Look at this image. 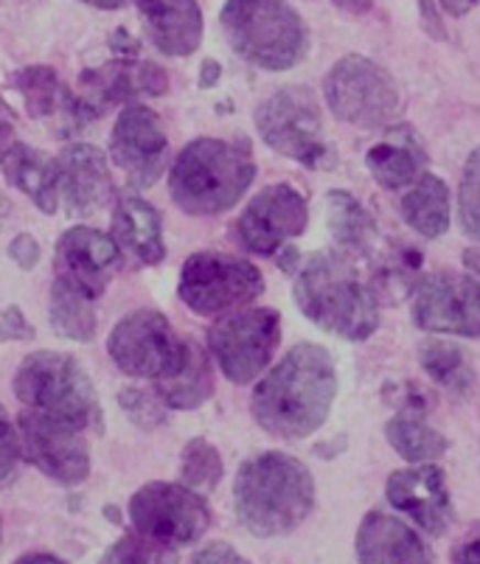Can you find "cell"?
I'll list each match as a JSON object with an SVG mask.
<instances>
[{
    "label": "cell",
    "instance_id": "cell-38",
    "mask_svg": "<svg viewBox=\"0 0 480 564\" xmlns=\"http://www.w3.org/2000/svg\"><path fill=\"white\" fill-rule=\"evenodd\" d=\"M34 326L25 321L23 310L18 306H9L3 315H0V340H32Z\"/></svg>",
    "mask_w": 480,
    "mask_h": 564
},
{
    "label": "cell",
    "instance_id": "cell-42",
    "mask_svg": "<svg viewBox=\"0 0 480 564\" xmlns=\"http://www.w3.org/2000/svg\"><path fill=\"white\" fill-rule=\"evenodd\" d=\"M418 9H422V20H425L427 34L436 40L447 37V32H444V25H441V18H438V12H436V3H433V0H418Z\"/></svg>",
    "mask_w": 480,
    "mask_h": 564
},
{
    "label": "cell",
    "instance_id": "cell-10",
    "mask_svg": "<svg viewBox=\"0 0 480 564\" xmlns=\"http://www.w3.org/2000/svg\"><path fill=\"white\" fill-rule=\"evenodd\" d=\"M264 292V279L257 264L239 259V256L203 253L188 256L183 264L177 295L183 304L197 315H222L250 304Z\"/></svg>",
    "mask_w": 480,
    "mask_h": 564
},
{
    "label": "cell",
    "instance_id": "cell-45",
    "mask_svg": "<svg viewBox=\"0 0 480 564\" xmlns=\"http://www.w3.org/2000/svg\"><path fill=\"white\" fill-rule=\"evenodd\" d=\"M331 3H335L337 9H343V12H351V14H362L374 7V0H331Z\"/></svg>",
    "mask_w": 480,
    "mask_h": 564
},
{
    "label": "cell",
    "instance_id": "cell-8",
    "mask_svg": "<svg viewBox=\"0 0 480 564\" xmlns=\"http://www.w3.org/2000/svg\"><path fill=\"white\" fill-rule=\"evenodd\" d=\"M324 96L329 110L340 121L360 130L385 127L402 105L393 76L382 65L357 54L343 56L331 65L324 82Z\"/></svg>",
    "mask_w": 480,
    "mask_h": 564
},
{
    "label": "cell",
    "instance_id": "cell-24",
    "mask_svg": "<svg viewBox=\"0 0 480 564\" xmlns=\"http://www.w3.org/2000/svg\"><path fill=\"white\" fill-rule=\"evenodd\" d=\"M427 163V152L418 141L416 130L407 124H396L380 138V141L366 152V166L374 174V181L382 188H396L411 186L422 177Z\"/></svg>",
    "mask_w": 480,
    "mask_h": 564
},
{
    "label": "cell",
    "instance_id": "cell-3",
    "mask_svg": "<svg viewBox=\"0 0 480 564\" xmlns=\"http://www.w3.org/2000/svg\"><path fill=\"white\" fill-rule=\"evenodd\" d=\"M295 304L318 329L343 340H369L380 326V301L343 253H315L295 279Z\"/></svg>",
    "mask_w": 480,
    "mask_h": 564
},
{
    "label": "cell",
    "instance_id": "cell-15",
    "mask_svg": "<svg viewBox=\"0 0 480 564\" xmlns=\"http://www.w3.org/2000/svg\"><path fill=\"white\" fill-rule=\"evenodd\" d=\"M309 208L304 194L287 183L268 186L250 199L242 217L237 219V239L248 253L273 256L284 242L306 230Z\"/></svg>",
    "mask_w": 480,
    "mask_h": 564
},
{
    "label": "cell",
    "instance_id": "cell-41",
    "mask_svg": "<svg viewBox=\"0 0 480 564\" xmlns=\"http://www.w3.org/2000/svg\"><path fill=\"white\" fill-rule=\"evenodd\" d=\"M452 564H480V525L452 547Z\"/></svg>",
    "mask_w": 480,
    "mask_h": 564
},
{
    "label": "cell",
    "instance_id": "cell-49",
    "mask_svg": "<svg viewBox=\"0 0 480 564\" xmlns=\"http://www.w3.org/2000/svg\"><path fill=\"white\" fill-rule=\"evenodd\" d=\"M81 3H88V7L96 9H121L127 0H81Z\"/></svg>",
    "mask_w": 480,
    "mask_h": 564
},
{
    "label": "cell",
    "instance_id": "cell-32",
    "mask_svg": "<svg viewBox=\"0 0 480 564\" xmlns=\"http://www.w3.org/2000/svg\"><path fill=\"white\" fill-rule=\"evenodd\" d=\"M418 360H422V368L427 371V377L441 384V388H447V391L463 393L472 388V362H469L467 351L458 348L456 343L427 340L425 346L418 348Z\"/></svg>",
    "mask_w": 480,
    "mask_h": 564
},
{
    "label": "cell",
    "instance_id": "cell-39",
    "mask_svg": "<svg viewBox=\"0 0 480 564\" xmlns=\"http://www.w3.org/2000/svg\"><path fill=\"white\" fill-rule=\"evenodd\" d=\"M192 564H250L237 547H231L228 542H211L203 551L194 553Z\"/></svg>",
    "mask_w": 480,
    "mask_h": 564
},
{
    "label": "cell",
    "instance_id": "cell-16",
    "mask_svg": "<svg viewBox=\"0 0 480 564\" xmlns=\"http://www.w3.org/2000/svg\"><path fill=\"white\" fill-rule=\"evenodd\" d=\"M110 158L130 177V186L146 188L161 177L168 158V138L161 118L146 105L130 101L116 118L110 135Z\"/></svg>",
    "mask_w": 480,
    "mask_h": 564
},
{
    "label": "cell",
    "instance_id": "cell-25",
    "mask_svg": "<svg viewBox=\"0 0 480 564\" xmlns=\"http://www.w3.org/2000/svg\"><path fill=\"white\" fill-rule=\"evenodd\" d=\"M0 169H3V177L14 188H20L25 197H32L40 212L54 214L59 208L63 197H59L56 158H48L45 152L29 147V143H12L0 158Z\"/></svg>",
    "mask_w": 480,
    "mask_h": 564
},
{
    "label": "cell",
    "instance_id": "cell-9",
    "mask_svg": "<svg viewBox=\"0 0 480 564\" xmlns=\"http://www.w3.org/2000/svg\"><path fill=\"white\" fill-rule=\"evenodd\" d=\"M257 130L262 141L279 155L315 169L324 163V118L318 96L304 85H290L257 107Z\"/></svg>",
    "mask_w": 480,
    "mask_h": 564
},
{
    "label": "cell",
    "instance_id": "cell-29",
    "mask_svg": "<svg viewBox=\"0 0 480 564\" xmlns=\"http://www.w3.org/2000/svg\"><path fill=\"white\" fill-rule=\"evenodd\" d=\"M51 326L56 335L68 337V340L90 343L99 329L94 299L65 279H56L54 290H51Z\"/></svg>",
    "mask_w": 480,
    "mask_h": 564
},
{
    "label": "cell",
    "instance_id": "cell-19",
    "mask_svg": "<svg viewBox=\"0 0 480 564\" xmlns=\"http://www.w3.org/2000/svg\"><path fill=\"white\" fill-rule=\"evenodd\" d=\"M59 197L74 217H94L112 199V174L107 155L94 143H70L56 158Z\"/></svg>",
    "mask_w": 480,
    "mask_h": 564
},
{
    "label": "cell",
    "instance_id": "cell-2",
    "mask_svg": "<svg viewBox=\"0 0 480 564\" xmlns=\"http://www.w3.org/2000/svg\"><path fill=\"white\" fill-rule=\"evenodd\" d=\"M237 517L253 536H287L315 506V480L293 455L262 453L239 466L233 484Z\"/></svg>",
    "mask_w": 480,
    "mask_h": 564
},
{
    "label": "cell",
    "instance_id": "cell-34",
    "mask_svg": "<svg viewBox=\"0 0 480 564\" xmlns=\"http://www.w3.org/2000/svg\"><path fill=\"white\" fill-rule=\"evenodd\" d=\"M175 553L168 545L150 540L144 533H127L110 551L105 553L101 564H172Z\"/></svg>",
    "mask_w": 480,
    "mask_h": 564
},
{
    "label": "cell",
    "instance_id": "cell-47",
    "mask_svg": "<svg viewBox=\"0 0 480 564\" xmlns=\"http://www.w3.org/2000/svg\"><path fill=\"white\" fill-rule=\"evenodd\" d=\"M14 564H65L63 558L51 556V553H29V556H20Z\"/></svg>",
    "mask_w": 480,
    "mask_h": 564
},
{
    "label": "cell",
    "instance_id": "cell-13",
    "mask_svg": "<svg viewBox=\"0 0 480 564\" xmlns=\"http://www.w3.org/2000/svg\"><path fill=\"white\" fill-rule=\"evenodd\" d=\"M413 323L433 335L480 337V284L461 273L427 275L413 299Z\"/></svg>",
    "mask_w": 480,
    "mask_h": 564
},
{
    "label": "cell",
    "instance_id": "cell-44",
    "mask_svg": "<svg viewBox=\"0 0 480 564\" xmlns=\"http://www.w3.org/2000/svg\"><path fill=\"white\" fill-rule=\"evenodd\" d=\"M12 127H14V116H12V110H9L7 101L0 99V143L7 141L9 135H12Z\"/></svg>",
    "mask_w": 480,
    "mask_h": 564
},
{
    "label": "cell",
    "instance_id": "cell-36",
    "mask_svg": "<svg viewBox=\"0 0 480 564\" xmlns=\"http://www.w3.org/2000/svg\"><path fill=\"white\" fill-rule=\"evenodd\" d=\"M119 404L132 422L144 430L157 427V424H163V419H166V410H163L166 404L161 402V397H155V393L150 391H141V388H124V391L119 393Z\"/></svg>",
    "mask_w": 480,
    "mask_h": 564
},
{
    "label": "cell",
    "instance_id": "cell-18",
    "mask_svg": "<svg viewBox=\"0 0 480 564\" xmlns=\"http://www.w3.org/2000/svg\"><path fill=\"white\" fill-rule=\"evenodd\" d=\"M385 495L393 509L411 517L430 536H441L456 517L447 480H444V471L438 466L425 464L393 471L385 484Z\"/></svg>",
    "mask_w": 480,
    "mask_h": 564
},
{
    "label": "cell",
    "instance_id": "cell-26",
    "mask_svg": "<svg viewBox=\"0 0 480 564\" xmlns=\"http://www.w3.org/2000/svg\"><path fill=\"white\" fill-rule=\"evenodd\" d=\"M112 234H116V242L130 250L141 264H161L163 256H166L161 214H157L155 205L135 197V194L116 205Z\"/></svg>",
    "mask_w": 480,
    "mask_h": 564
},
{
    "label": "cell",
    "instance_id": "cell-22",
    "mask_svg": "<svg viewBox=\"0 0 480 564\" xmlns=\"http://www.w3.org/2000/svg\"><path fill=\"white\" fill-rule=\"evenodd\" d=\"M146 34L166 56H188L203 43V12L197 0H135Z\"/></svg>",
    "mask_w": 480,
    "mask_h": 564
},
{
    "label": "cell",
    "instance_id": "cell-46",
    "mask_svg": "<svg viewBox=\"0 0 480 564\" xmlns=\"http://www.w3.org/2000/svg\"><path fill=\"white\" fill-rule=\"evenodd\" d=\"M444 9H447L449 14H456V18H461V14H467L469 9L478 3V0H441Z\"/></svg>",
    "mask_w": 480,
    "mask_h": 564
},
{
    "label": "cell",
    "instance_id": "cell-48",
    "mask_svg": "<svg viewBox=\"0 0 480 564\" xmlns=\"http://www.w3.org/2000/svg\"><path fill=\"white\" fill-rule=\"evenodd\" d=\"M463 264L480 279V250H467V253H463Z\"/></svg>",
    "mask_w": 480,
    "mask_h": 564
},
{
    "label": "cell",
    "instance_id": "cell-28",
    "mask_svg": "<svg viewBox=\"0 0 480 564\" xmlns=\"http://www.w3.org/2000/svg\"><path fill=\"white\" fill-rule=\"evenodd\" d=\"M326 223H329L335 242L346 253H366L374 245V219L366 212V205L346 192L326 194Z\"/></svg>",
    "mask_w": 480,
    "mask_h": 564
},
{
    "label": "cell",
    "instance_id": "cell-4",
    "mask_svg": "<svg viewBox=\"0 0 480 564\" xmlns=\"http://www.w3.org/2000/svg\"><path fill=\"white\" fill-rule=\"evenodd\" d=\"M257 177V163L242 141L197 138L175 158L168 192L192 217H214L242 199Z\"/></svg>",
    "mask_w": 480,
    "mask_h": 564
},
{
    "label": "cell",
    "instance_id": "cell-50",
    "mask_svg": "<svg viewBox=\"0 0 480 564\" xmlns=\"http://www.w3.org/2000/svg\"><path fill=\"white\" fill-rule=\"evenodd\" d=\"M0 536H3V525H0Z\"/></svg>",
    "mask_w": 480,
    "mask_h": 564
},
{
    "label": "cell",
    "instance_id": "cell-6",
    "mask_svg": "<svg viewBox=\"0 0 480 564\" xmlns=\"http://www.w3.org/2000/svg\"><path fill=\"white\" fill-rule=\"evenodd\" d=\"M14 397L34 410L79 430L99 427V397L88 371L76 357L59 351H34L14 373Z\"/></svg>",
    "mask_w": 480,
    "mask_h": 564
},
{
    "label": "cell",
    "instance_id": "cell-17",
    "mask_svg": "<svg viewBox=\"0 0 480 564\" xmlns=\"http://www.w3.org/2000/svg\"><path fill=\"white\" fill-rule=\"evenodd\" d=\"M56 279L79 286L85 295L99 299L110 284L112 270L121 264V250L116 239L101 230L76 225L65 230L56 242Z\"/></svg>",
    "mask_w": 480,
    "mask_h": 564
},
{
    "label": "cell",
    "instance_id": "cell-1",
    "mask_svg": "<svg viewBox=\"0 0 480 564\" xmlns=\"http://www.w3.org/2000/svg\"><path fill=\"white\" fill-rule=\"evenodd\" d=\"M335 397L337 371L331 354L315 343H298L257 384L250 410L264 433L295 441L324 427Z\"/></svg>",
    "mask_w": 480,
    "mask_h": 564
},
{
    "label": "cell",
    "instance_id": "cell-5",
    "mask_svg": "<svg viewBox=\"0 0 480 564\" xmlns=\"http://www.w3.org/2000/svg\"><path fill=\"white\" fill-rule=\"evenodd\" d=\"M219 23L231 48L262 70L295 68L309 48L304 18L287 0H228Z\"/></svg>",
    "mask_w": 480,
    "mask_h": 564
},
{
    "label": "cell",
    "instance_id": "cell-37",
    "mask_svg": "<svg viewBox=\"0 0 480 564\" xmlns=\"http://www.w3.org/2000/svg\"><path fill=\"white\" fill-rule=\"evenodd\" d=\"M20 447H23V444H20L18 430H14L7 410L0 408V489H9V486L18 480L20 455H23Z\"/></svg>",
    "mask_w": 480,
    "mask_h": 564
},
{
    "label": "cell",
    "instance_id": "cell-23",
    "mask_svg": "<svg viewBox=\"0 0 480 564\" xmlns=\"http://www.w3.org/2000/svg\"><path fill=\"white\" fill-rule=\"evenodd\" d=\"M81 85L88 87V99L85 101H88L90 110L99 116L101 107L116 105V101H127V105H130L138 94H166L168 79L157 65L121 59V63L88 70V74L81 76Z\"/></svg>",
    "mask_w": 480,
    "mask_h": 564
},
{
    "label": "cell",
    "instance_id": "cell-14",
    "mask_svg": "<svg viewBox=\"0 0 480 564\" xmlns=\"http://www.w3.org/2000/svg\"><path fill=\"white\" fill-rule=\"evenodd\" d=\"M18 427L25 458L32 460L43 475L63 486L88 480L90 455L79 427L43 413H23Z\"/></svg>",
    "mask_w": 480,
    "mask_h": 564
},
{
    "label": "cell",
    "instance_id": "cell-30",
    "mask_svg": "<svg viewBox=\"0 0 480 564\" xmlns=\"http://www.w3.org/2000/svg\"><path fill=\"white\" fill-rule=\"evenodd\" d=\"M214 393V373L211 362H208V354L203 351L197 343H192V354H188V362L177 377L166 379V382H157V397L166 408L177 410H194L200 408L206 399H211Z\"/></svg>",
    "mask_w": 480,
    "mask_h": 564
},
{
    "label": "cell",
    "instance_id": "cell-21",
    "mask_svg": "<svg viewBox=\"0 0 480 564\" xmlns=\"http://www.w3.org/2000/svg\"><path fill=\"white\" fill-rule=\"evenodd\" d=\"M360 564H433L430 547L400 517L371 511L357 528Z\"/></svg>",
    "mask_w": 480,
    "mask_h": 564
},
{
    "label": "cell",
    "instance_id": "cell-11",
    "mask_svg": "<svg viewBox=\"0 0 480 564\" xmlns=\"http://www.w3.org/2000/svg\"><path fill=\"white\" fill-rule=\"evenodd\" d=\"M130 517L138 533L161 545H192L211 528V509L181 484H146L132 495Z\"/></svg>",
    "mask_w": 480,
    "mask_h": 564
},
{
    "label": "cell",
    "instance_id": "cell-43",
    "mask_svg": "<svg viewBox=\"0 0 480 564\" xmlns=\"http://www.w3.org/2000/svg\"><path fill=\"white\" fill-rule=\"evenodd\" d=\"M219 76H222V68H219V63H214V59H206L200 68V87H214L219 82Z\"/></svg>",
    "mask_w": 480,
    "mask_h": 564
},
{
    "label": "cell",
    "instance_id": "cell-31",
    "mask_svg": "<svg viewBox=\"0 0 480 564\" xmlns=\"http://www.w3.org/2000/svg\"><path fill=\"white\" fill-rule=\"evenodd\" d=\"M385 438L411 464H433L447 453V438L416 413L393 415L385 424Z\"/></svg>",
    "mask_w": 480,
    "mask_h": 564
},
{
    "label": "cell",
    "instance_id": "cell-20",
    "mask_svg": "<svg viewBox=\"0 0 480 564\" xmlns=\"http://www.w3.org/2000/svg\"><path fill=\"white\" fill-rule=\"evenodd\" d=\"M14 85L23 94L25 110L40 121H48L59 132H68L74 127L85 124L94 110L85 99H76L68 90L59 74L48 65H29L14 76ZM96 116V112H94Z\"/></svg>",
    "mask_w": 480,
    "mask_h": 564
},
{
    "label": "cell",
    "instance_id": "cell-7",
    "mask_svg": "<svg viewBox=\"0 0 480 564\" xmlns=\"http://www.w3.org/2000/svg\"><path fill=\"white\" fill-rule=\"evenodd\" d=\"M107 351L127 377L166 382L186 368L192 340L177 335L161 312L138 310L116 323Z\"/></svg>",
    "mask_w": 480,
    "mask_h": 564
},
{
    "label": "cell",
    "instance_id": "cell-35",
    "mask_svg": "<svg viewBox=\"0 0 480 564\" xmlns=\"http://www.w3.org/2000/svg\"><path fill=\"white\" fill-rule=\"evenodd\" d=\"M458 217L469 239L480 242V147L472 150L463 166L461 192H458Z\"/></svg>",
    "mask_w": 480,
    "mask_h": 564
},
{
    "label": "cell",
    "instance_id": "cell-12",
    "mask_svg": "<svg viewBox=\"0 0 480 564\" xmlns=\"http://www.w3.org/2000/svg\"><path fill=\"white\" fill-rule=\"evenodd\" d=\"M281 340V317L273 310L225 315L208 332V348L231 382L248 384L270 366Z\"/></svg>",
    "mask_w": 480,
    "mask_h": 564
},
{
    "label": "cell",
    "instance_id": "cell-33",
    "mask_svg": "<svg viewBox=\"0 0 480 564\" xmlns=\"http://www.w3.org/2000/svg\"><path fill=\"white\" fill-rule=\"evenodd\" d=\"M181 475L188 489L208 491L222 480V458L206 438H194L183 449Z\"/></svg>",
    "mask_w": 480,
    "mask_h": 564
},
{
    "label": "cell",
    "instance_id": "cell-27",
    "mask_svg": "<svg viewBox=\"0 0 480 564\" xmlns=\"http://www.w3.org/2000/svg\"><path fill=\"white\" fill-rule=\"evenodd\" d=\"M402 217L425 239L444 236L449 228V188L438 174H422L402 197Z\"/></svg>",
    "mask_w": 480,
    "mask_h": 564
},
{
    "label": "cell",
    "instance_id": "cell-40",
    "mask_svg": "<svg viewBox=\"0 0 480 564\" xmlns=\"http://www.w3.org/2000/svg\"><path fill=\"white\" fill-rule=\"evenodd\" d=\"M9 256H12L14 264H20V270H34L40 261V245L32 234L14 236L12 245H9Z\"/></svg>",
    "mask_w": 480,
    "mask_h": 564
}]
</instances>
